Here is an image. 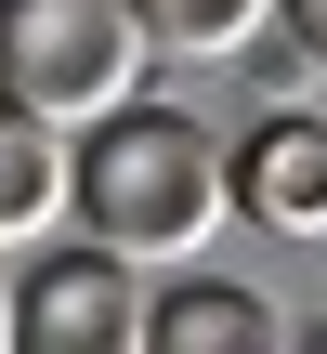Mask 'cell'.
Masks as SVG:
<instances>
[{
    "label": "cell",
    "mask_w": 327,
    "mask_h": 354,
    "mask_svg": "<svg viewBox=\"0 0 327 354\" xmlns=\"http://www.w3.org/2000/svg\"><path fill=\"white\" fill-rule=\"evenodd\" d=\"M13 342L26 354H131L144 342V263H118L105 236L39 250L13 276Z\"/></svg>",
    "instance_id": "obj_3"
},
{
    "label": "cell",
    "mask_w": 327,
    "mask_h": 354,
    "mask_svg": "<svg viewBox=\"0 0 327 354\" xmlns=\"http://www.w3.org/2000/svg\"><path fill=\"white\" fill-rule=\"evenodd\" d=\"M131 26H144V53H197V66H223V53H249V39L275 26V0H131Z\"/></svg>",
    "instance_id": "obj_7"
},
{
    "label": "cell",
    "mask_w": 327,
    "mask_h": 354,
    "mask_svg": "<svg viewBox=\"0 0 327 354\" xmlns=\"http://www.w3.org/2000/svg\"><path fill=\"white\" fill-rule=\"evenodd\" d=\"M223 210L262 236H327V118L315 105H262L249 145H223Z\"/></svg>",
    "instance_id": "obj_4"
},
{
    "label": "cell",
    "mask_w": 327,
    "mask_h": 354,
    "mask_svg": "<svg viewBox=\"0 0 327 354\" xmlns=\"http://www.w3.org/2000/svg\"><path fill=\"white\" fill-rule=\"evenodd\" d=\"M0 92L39 118H105L118 92H144V26L131 0H0Z\"/></svg>",
    "instance_id": "obj_2"
},
{
    "label": "cell",
    "mask_w": 327,
    "mask_h": 354,
    "mask_svg": "<svg viewBox=\"0 0 327 354\" xmlns=\"http://www.w3.org/2000/svg\"><path fill=\"white\" fill-rule=\"evenodd\" d=\"M315 354H327V315H315Z\"/></svg>",
    "instance_id": "obj_10"
},
{
    "label": "cell",
    "mask_w": 327,
    "mask_h": 354,
    "mask_svg": "<svg viewBox=\"0 0 327 354\" xmlns=\"http://www.w3.org/2000/svg\"><path fill=\"white\" fill-rule=\"evenodd\" d=\"M144 342H170V354H275V302L236 289V276H184L170 263V289H144Z\"/></svg>",
    "instance_id": "obj_5"
},
{
    "label": "cell",
    "mask_w": 327,
    "mask_h": 354,
    "mask_svg": "<svg viewBox=\"0 0 327 354\" xmlns=\"http://www.w3.org/2000/svg\"><path fill=\"white\" fill-rule=\"evenodd\" d=\"M0 342H13V276H0Z\"/></svg>",
    "instance_id": "obj_9"
},
{
    "label": "cell",
    "mask_w": 327,
    "mask_h": 354,
    "mask_svg": "<svg viewBox=\"0 0 327 354\" xmlns=\"http://www.w3.org/2000/svg\"><path fill=\"white\" fill-rule=\"evenodd\" d=\"M66 223V118L0 92V250H39Z\"/></svg>",
    "instance_id": "obj_6"
},
{
    "label": "cell",
    "mask_w": 327,
    "mask_h": 354,
    "mask_svg": "<svg viewBox=\"0 0 327 354\" xmlns=\"http://www.w3.org/2000/svg\"><path fill=\"white\" fill-rule=\"evenodd\" d=\"M275 13H288V53H301V66H327V0H275Z\"/></svg>",
    "instance_id": "obj_8"
},
{
    "label": "cell",
    "mask_w": 327,
    "mask_h": 354,
    "mask_svg": "<svg viewBox=\"0 0 327 354\" xmlns=\"http://www.w3.org/2000/svg\"><path fill=\"white\" fill-rule=\"evenodd\" d=\"M66 210H79V236H105L118 263H184V250L223 223V131L184 118V105L118 92L105 118L66 131Z\"/></svg>",
    "instance_id": "obj_1"
}]
</instances>
